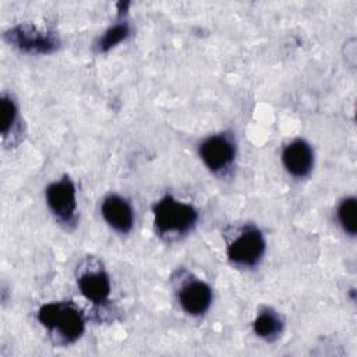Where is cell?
Segmentation results:
<instances>
[{
    "label": "cell",
    "mask_w": 357,
    "mask_h": 357,
    "mask_svg": "<svg viewBox=\"0 0 357 357\" xmlns=\"http://www.w3.org/2000/svg\"><path fill=\"white\" fill-rule=\"evenodd\" d=\"M40 324L53 331L63 343L75 342L84 332L81 312L68 303H47L38 312Z\"/></svg>",
    "instance_id": "cell-1"
},
{
    "label": "cell",
    "mask_w": 357,
    "mask_h": 357,
    "mask_svg": "<svg viewBox=\"0 0 357 357\" xmlns=\"http://www.w3.org/2000/svg\"><path fill=\"white\" fill-rule=\"evenodd\" d=\"M194 206L180 202L170 195L163 197L153 206L155 227L160 234H184L197 223Z\"/></svg>",
    "instance_id": "cell-2"
},
{
    "label": "cell",
    "mask_w": 357,
    "mask_h": 357,
    "mask_svg": "<svg viewBox=\"0 0 357 357\" xmlns=\"http://www.w3.org/2000/svg\"><path fill=\"white\" fill-rule=\"evenodd\" d=\"M265 252V240L255 227H248L240 233L227 247L229 259L240 266H254Z\"/></svg>",
    "instance_id": "cell-3"
},
{
    "label": "cell",
    "mask_w": 357,
    "mask_h": 357,
    "mask_svg": "<svg viewBox=\"0 0 357 357\" xmlns=\"http://www.w3.org/2000/svg\"><path fill=\"white\" fill-rule=\"evenodd\" d=\"M236 148L233 141L223 135H212L199 145V156L212 172H222L234 160Z\"/></svg>",
    "instance_id": "cell-4"
},
{
    "label": "cell",
    "mask_w": 357,
    "mask_h": 357,
    "mask_svg": "<svg viewBox=\"0 0 357 357\" xmlns=\"http://www.w3.org/2000/svg\"><path fill=\"white\" fill-rule=\"evenodd\" d=\"M46 201L50 211L63 222H70L77 209L75 187L68 177L52 183L46 188Z\"/></svg>",
    "instance_id": "cell-5"
},
{
    "label": "cell",
    "mask_w": 357,
    "mask_h": 357,
    "mask_svg": "<svg viewBox=\"0 0 357 357\" xmlns=\"http://www.w3.org/2000/svg\"><path fill=\"white\" fill-rule=\"evenodd\" d=\"M10 43L15 45L21 50L36 52V53H50L57 47V39L49 33L36 31L29 25H20L13 28L6 33Z\"/></svg>",
    "instance_id": "cell-6"
},
{
    "label": "cell",
    "mask_w": 357,
    "mask_h": 357,
    "mask_svg": "<svg viewBox=\"0 0 357 357\" xmlns=\"http://www.w3.org/2000/svg\"><path fill=\"white\" fill-rule=\"evenodd\" d=\"M178 301L187 314L201 315L211 307L212 290L206 283L201 280H192L181 287L178 293Z\"/></svg>",
    "instance_id": "cell-7"
},
{
    "label": "cell",
    "mask_w": 357,
    "mask_h": 357,
    "mask_svg": "<svg viewBox=\"0 0 357 357\" xmlns=\"http://www.w3.org/2000/svg\"><path fill=\"white\" fill-rule=\"evenodd\" d=\"M282 160L290 174L296 177H304L312 169L314 152L305 141L296 139L284 148L282 153Z\"/></svg>",
    "instance_id": "cell-8"
},
{
    "label": "cell",
    "mask_w": 357,
    "mask_h": 357,
    "mask_svg": "<svg viewBox=\"0 0 357 357\" xmlns=\"http://www.w3.org/2000/svg\"><path fill=\"white\" fill-rule=\"evenodd\" d=\"M102 215L109 226H112L119 233H128L132 227V208L124 198L119 195H109L103 199Z\"/></svg>",
    "instance_id": "cell-9"
},
{
    "label": "cell",
    "mask_w": 357,
    "mask_h": 357,
    "mask_svg": "<svg viewBox=\"0 0 357 357\" xmlns=\"http://www.w3.org/2000/svg\"><path fill=\"white\" fill-rule=\"evenodd\" d=\"M78 286L84 297L92 303L102 304L109 298L110 280L102 269L82 273L78 279Z\"/></svg>",
    "instance_id": "cell-10"
},
{
    "label": "cell",
    "mask_w": 357,
    "mask_h": 357,
    "mask_svg": "<svg viewBox=\"0 0 357 357\" xmlns=\"http://www.w3.org/2000/svg\"><path fill=\"white\" fill-rule=\"evenodd\" d=\"M252 326H254V332L259 337L266 339V340H273L282 332L283 322L276 312L264 311L255 318Z\"/></svg>",
    "instance_id": "cell-11"
},
{
    "label": "cell",
    "mask_w": 357,
    "mask_h": 357,
    "mask_svg": "<svg viewBox=\"0 0 357 357\" xmlns=\"http://www.w3.org/2000/svg\"><path fill=\"white\" fill-rule=\"evenodd\" d=\"M337 219L346 233L354 236L357 231V202L354 197L344 198L337 208Z\"/></svg>",
    "instance_id": "cell-12"
},
{
    "label": "cell",
    "mask_w": 357,
    "mask_h": 357,
    "mask_svg": "<svg viewBox=\"0 0 357 357\" xmlns=\"http://www.w3.org/2000/svg\"><path fill=\"white\" fill-rule=\"evenodd\" d=\"M130 35V26L127 22H119L113 26H110L103 36L98 42V50L99 52H107L112 47H114L117 43L124 40Z\"/></svg>",
    "instance_id": "cell-13"
},
{
    "label": "cell",
    "mask_w": 357,
    "mask_h": 357,
    "mask_svg": "<svg viewBox=\"0 0 357 357\" xmlns=\"http://www.w3.org/2000/svg\"><path fill=\"white\" fill-rule=\"evenodd\" d=\"M17 117V107L15 103L8 98H1V134L6 135L8 130H11V126L14 124Z\"/></svg>",
    "instance_id": "cell-14"
}]
</instances>
